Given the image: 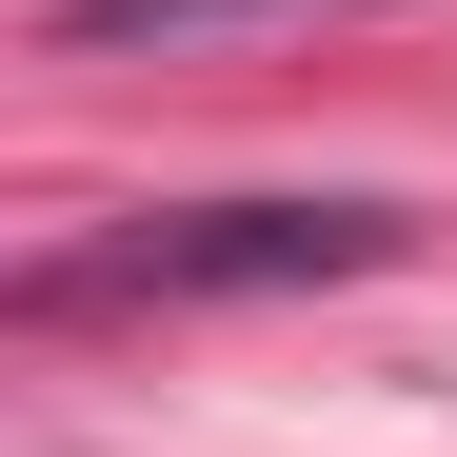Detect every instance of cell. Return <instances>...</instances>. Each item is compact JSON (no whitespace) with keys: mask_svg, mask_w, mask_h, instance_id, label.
Returning <instances> with one entry per match:
<instances>
[{"mask_svg":"<svg viewBox=\"0 0 457 457\" xmlns=\"http://www.w3.org/2000/svg\"><path fill=\"white\" fill-rule=\"evenodd\" d=\"M398 239H418L398 199H160V219H100V239H40L21 319L80 338V319H179V298H319V278H378Z\"/></svg>","mask_w":457,"mask_h":457,"instance_id":"obj_1","label":"cell"},{"mask_svg":"<svg viewBox=\"0 0 457 457\" xmlns=\"http://www.w3.org/2000/svg\"><path fill=\"white\" fill-rule=\"evenodd\" d=\"M219 21H338V0H60V40H219Z\"/></svg>","mask_w":457,"mask_h":457,"instance_id":"obj_2","label":"cell"}]
</instances>
